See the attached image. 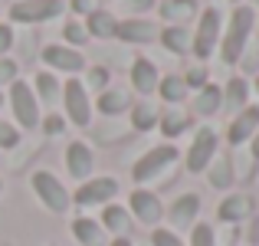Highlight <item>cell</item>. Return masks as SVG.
Listing matches in <instances>:
<instances>
[{"mask_svg": "<svg viewBox=\"0 0 259 246\" xmlns=\"http://www.w3.org/2000/svg\"><path fill=\"white\" fill-rule=\"evenodd\" d=\"M253 23H256L253 7H236L233 10V17H230V23H227V33H223V39H220V56H223L227 66L240 63L243 50H246V39H249V33H253Z\"/></svg>", "mask_w": 259, "mask_h": 246, "instance_id": "cell-1", "label": "cell"}, {"mask_svg": "<svg viewBox=\"0 0 259 246\" xmlns=\"http://www.w3.org/2000/svg\"><path fill=\"white\" fill-rule=\"evenodd\" d=\"M220 10H213V7H207V10L200 13V23H197V33H194V43H190V50H194L197 59H210V53L220 46Z\"/></svg>", "mask_w": 259, "mask_h": 246, "instance_id": "cell-2", "label": "cell"}, {"mask_svg": "<svg viewBox=\"0 0 259 246\" xmlns=\"http://www.w3.org/2000/svg\"><path fill=\"white\" fill-rule=\"evenodd\" d=\"M33 190H36V197L43 200V207H50L53 214H66L72 203L69 190L59 184V177H53L50 171H36L33 174Z\"/></svg>", "mask_w": 259, "mask_h": 246, "instance_id": "cell-3", "label": "cell"}, {"mask_svg": "<svg viewBox=\"0 0 259 246\" xmlns=\"http://www.w3.org/2000/svg\"><path fill=\"white\" fill-rule=\"evenodd\" d=\"M66 10L63 0H17L10 7V20L17 23H46V20H56Z\"/></svg>", "mask_w": 259, "mask_h": 246, "instance_id": "cell-4", "label": "cell"}, {"mask_svg": "<svg viewBox=\"0 0 259 246\" xmlns=\"http://www.w3.org/2000/svg\"><path fill=\"white\" fill-rule=\"evenodd\" d=\"M10 108H13V118L20 121L23 128H36L39 125V105H36V95L26 82L13 79L10 82Z\"/></svg>", "mask_w": 259, "mask_h": 246, "instance_id": "cell-5", "label": "cell"}, {"mask_svg": "<svg viewBox=\"0 0 259 246\" xmlns=\"http://www.w3.org/2000/svg\"><path fill=\"white\" fill-rule=\"evenodd\" d=\"M177 161V148L174 145H158V148H151L148 154H141L138 164L132 168V177L135 181H151L154 174H161V171L167 168V164H174Z\"/></svg>", "mask_w": 259, "mask_h": 246, "instance_id": "cell-6", "label": "cell"}, {"mask_svg": "<svg viewBox=\"0 0 259 246\" xmlns=\"http://www.w3.org/2000/svg\"><path fill=\"white\" fill-rule=\"evenodd\" d=\"M63 102H66V112H69V121H76L79 128H85L92 121V105H89V92L79 79H69L63 86Z\"/></svg>", "mask_w": 259, "mask_h": 246, "instance_id": "cell-7", "label": "cell"}, {"mask_svg": "<svg viewBox=\"0 0 259 246\" xmlns=\"http://www.w3.org/2000/svg\"><path fill=\"white\" fill-rule=\"evenodd\" d=\"M213 154H217V132H213V128H200V132L194 135L190 151H187V171H190V174L207 171L210 161H213Z\"/></svg>", "mask_w": 259, "mask_h": 246, "instance_id": "cell-8", "label": "cell"}, {"mask_svg": "<svg viewBox=\"0 0 259 246\" xmlns=\"http://www.w3.org/2000/svg\"><path fill=\"white\" fill-rule=\"evenodd\" d=\"M115 194H118V181H115V177H92V181H85L82 187L76 190L72 200H76L79 207H92V203L112 200Z\"/></svg>", "mask_w": 259, "mask_h": 246, "instance_id": "cell-9", "label": "cell"}, {"mask_svg": "<svg viewBox=\"0 0 259 246\" xmlns=\"http://www.w3.org/2000/svg\"><path fill=\"white\" fill-rule=\"evenodd\" d=\"M43 63L50 66V69H59V72H82L85 69V59L79 50H72V46H46L43 50Z\"/></svg>", "mask_w": 259, "mask_h": 246, "instance_id": "cell-10", "label": "cell"}, {"mask_svg": "<svg viewBox=\"0 0 259 246\" xmlns=\"http://www.w3.org/2000/svg\"><path fill=\"white\" fill-rule=\"evenodd\" d=\"M259 132V105H246L243 112H236V118L230 121V132H227V138H230V145H243V141H249L253 135Z\"/></svg>", "mask_w": 259, "mask_h": 246, "instance_id": "cell-11", "label": "cell"}, {"mask_svg": "<svg viewBox=\"0 0 259 246\" xmlns=\"http://www.w3.org/2000/svg\"><path fill=\"white\" fill-rule=\"evenodd\" d=\"M92 151H89L85 141H72L69 148H66V168H69V174L76 177V181H89V174H92Z\"/></svg>", "mask_w": 259, "mask_h": 246, "instance_id": "cell-12", "label": "cell"}, {"mask_svg": "<svg viewBox=\"0 0 259 246\" xmlns=\"http://www.w3.org/2000/svg\"><path fill=\"white\" fill-rule=\"evenodd\" d=\"M158 33H161V30L151 23V20L135 17V20H125V23H118V33H115V36L125 39V43H151Z\"/></svg>", "mask_w": 259, "mask_h": 246, "instance_id": "cell-13", "label": "cell"}, {"mask_svg": "<svg viewBox=\"0 0 259 246\" xmlns=\"http://www.w3.org/2000/svg\"><path fill=\"white\" fill-rule=\"evenodd\" d=\"M158 82H161V76H158V66H154L151 59L138 56V59L132 63V86L138 89L141 95L154 92V89H158Z\"/></svg>", "mask_w": 259, "mask_h": 246, "instance_id": "cell-14", "label": "cell"}, {"mask_svg": "<svg viewBox=\"0 0 259 246\" xmlns=\"http://www.w3.org/2000/svg\"><path fill=\"white\" fill-rule=\"evenodd\" d=\"M132 214L138 217L141 223H158L164 210H161V200L151 190H135L132 194Z\"/></svg>", "mask_w": 259, "mask_h": 246, "instance_id": "cell-15", "label": "cell"}, {"mask_svg": "<svg viewBox=\"0 0 259 246\" xmlns=\"http://www.w3.org/2000/svg\"><path fill=\"white\" fill-rule=\"evenodd\" d=\"M72 236H76L82 246H105V230H102V223L92 220V217L72 220Z\"/></svg>", "mask_w": 259, "mask_h": 246, "instance_id": "cell-16", "label": "cell"}, {"mask_svg": "<svg viewBox=\"0 0 259 246\" xmlns=\"http://www.w3.org/2000/svg\"><path fill=\"white\" fill-rule=\"evenodd\" d=\"M85 33H89V36H99V39H115V33H118V20H115L108 10H92L89 20H85Z\"/></svg>", "mask_w": 259, "mask_h": 246, "instance_id": "cell-17", "label": "cell"}, {"mask_svg": "<svg viewBox=\"0 0 259 246\" xmlns=\"http://www.w3.org/2000/svg\"><path fill=\"white\" fill-rule=\"evenodd\" d=\"M249 210H253V200H249L246 194H230L227 200L220 203V220L223 223H240L249 217Z\"/></svg>", "mask_w": 259, "mask_h": 246, "instance_id": "cell-18", "label": "cell"}, {"mask_svg": "<svg viewBox=\"0 0 259 246\" xmlns=\"http://www.w3.org/2000/svg\"><path fill=\"white\" fill-rule=\"evenodd\" d=\"M246 99H249V82L243 76H233L227 82V89H223V105H227L230 112H243V108H246Z\"/></svg>", "mask_w": 259, "mask_h": 246, "instance_id": "cell-19", "label": "cell"}, {"mask_svg": "<svg viewBox=\"0 0 259 246\" xmlns=\"http://www.w3.org/2000/svg\"><path fill=\"white\" fill-rule=\"evenodd\" d=\"M128 105H132V95L125 89H105V92H99V112L102 115H121V112H128Z\"/></svg>", "mask_w": 259, "mask_h": 246, "instance_id": "cell-20", "label": "cell"}, {"mask_svg": "<svg viewBox=\"0 0 259 246\" xmlns=\"http://www.w3.org/2000/svg\"><path fill=\"white\" fill-rule=\"evenodd\" d=\"M197 214H200V197H197V194L177 197L174 207H171V220L177 223V227H187V223H194Z\"/></svg>", "mask_w": 259, "mask_h": 246, "instance_id": "cell-21", "label": "cell"}, {"mask_svg": "<svg viewBox=\"0 0 259 246\" xmlns=\"http://www.w3.org/2000/svg\"><path fill=\"white\" fill-rule=\"evenodd\" d=\"M220 105H223V89L220 86H210V82L197 92V99H194V112L197 115H217V112H220Z\"/></svg>", "mask_w": 259, "mask_h": 246, "instance_id": "cell-22", "label": "cell"}, {"mask_svg": "<svg viewBox=\"0 0 259 246\" xmlns=\"http://www.w3.org/2000/svg\"><path fill=\"white\" fill-rule=\"evenodd\" d=\"M158 36H161V43H164V50L177 53V56H184V53L190 50V43H194V36H190L184 26H167V30H161Z\"/></svg>", "mask_w": 259, "mask_h": 246, "instance_id": "cell-23", "label": "cell"}, {"mask_svg": "<svg viewBox=\"0 0 259 246\" xmlns=\"http://www.w3.org/2000/svg\"><path fill=\"white\" fill-rule=\"evenodd\" d=\"M194 13H197V0H164V4H161V17L171 20L174 26L177 23L184 26V20H190Z\"/></svg>", "mask_w": 259, "mask_h": 246, "instance_id": "cell-24", "label": "cell"}, {"mask_svg": "<svg viewBox=\"0 0 259 246\" xmlns=\"http://www.w3.org/2000/svg\"><path fill=\"white\" fill-rule=\"evenodd\" d=\"M102 230H112V233H125L128 230V210L125 207H105L102 210Z\"/></svg>", "mask_w": 259, "mask_h": 246, "instance_id": "cell-25", "label": "cell"}, {"mask_svg": "<svg viewBox=\"0 0 259 246\" xmlns=\"http://www.w3.org/2000/svg\"><path fill=\"white\" fill-rule=\"evenodd\" d=\"M132 125H135V132H151V128L158 125V112H154V105H148V102L135 105L132 108Z\"/></svg>", "mask_w": 259, "mask_h": 246, "instance_id": "cell-26", "label": "cell"}, {"mask_svg": "<svg viewBox=\"0 0 259 246\" xmlns=\"http://www.w3.org/2000/svg\"><path fill=\"white\" fill-rule=\"evenodd\" d=\"M158 92H161V99H164V102H171V105H174V102H181L184 95H187V86H184L181 76H164V79L158 82Z\"/></svg>", "mask_w": 259, "mask_h": 246, "instance_id": "cell-27", "label": "cell"}, {"mask_svg": "<svg viewBox=\"0 0 259 246\" xmlns=\"http://www.w3.org/2000/svg\"><path fill=\"white\" fill-rule=\"evenodd\" d=\"M59 92H63V89H59V82H56L53 72H39L36 76V95L46 102V105H53V102L59 99Z\"/></svg>", "mask_w": 259, "mask_h": 246, "instance_id": "cell-28", "label": "cell"}, {"mask_svg": "<svg viewBox=\"0 0 259 246\" xmlns=\"http://www.w3.org/2000/svg\"><path fill=\"white\" fill-rule=\"evenodd\" d=\"M161 118V132L167 135V138H174V135H181L184 128H187V115L184 112H164V115H158Z\"/></svg>", "mask_w": 259, "mask_h": 246, "instance_id": "cell-29", "label": "cell"}, {"mask_svg": "<svg viewBox=\"0 0 259 246\" xmlns=\"http://www.w3.org/2000/svg\"><path fill=\"white\" fill-rule=\"evenodd\" d=\"M63 36H66V43H76V46H82L85 39H89V33H85V26L82 23H66V30H63Z\"/></svg>", "mask_w": 259, "mask_h": 246, "instance_id": "cell-30", "label": "cell"}, {"mask_svg": "<svg viewBox=\"0 0 259 246\" xmlns=\"http://www.w3.org/2000/svg\"><path fill=\"white\" fill-rule=\"evenodd\" d=\"M190 246H213V230H210L207 223H197L194 236H190Z\"/></svg>", "mask_w": 259, "mask_h": 246, "instance_id": "cell-31", "label": "cell"}, {"mask_svg": "<svg viewBox=\"0 0 259 246\" xmlns=\"http://www.w3.org/2000/svg\"><path fill=\"white\" fill-rule=\"evenodd\" d=\"M151 243L154 246H184L181 236L171 233V230H154V233H151Z\"/></svg>", "mask_w": 259, "mask_h": 246, "instance_id": "cell-32", "label": "cell"}, {"mask_svg": "<svg viewBox=\"0 0 259 246\" xmlns=\"http://www.w3.org/2000/svg\"><path fill=\"white\" fill-rule=\"evenodd\" d=\"M210 181H213L217 187H227V184H230V161H217V164H213V174H210Z\"/></svg>", "mask_w": 259, "mask_h": 246, "instance_id": "cell-33", "label": "cell"}, {"mask_svg": "<svg viewBox=\"0 0 259 246\" xmlns=\"http://www.w3.org/2000/svg\"><path fill=\"white\" fill-rule=\"evenodd\" d=\"M17 141H20L17 128H13V125H7V121H0V148H13Z\"/></svg>", "mask_w": 259, "mask_h": 246, "instance_id": "cell-34", "label": "cell"}, {"mask_svg": "<svg viewBox=\"0 0 259 246\" xmlns=\"http://www.w3.org/2000/svg\"><path fill=\"white\" fill-rule=\"evenodd\" d=\"M89 86H95L99 92H105V86H108V69L105 66H95V69L89 72Z\"/></svg>", "mask_w": 259, "mask_h": 246, "instance_id": "cell-35", "label": "cell"}, {"mask_svg": "<svg viewBox=\"0 0 259 246\" xmlns=\"http://www.w3.org/2000/svg\"><path fill=\"white\" fill-rule=\"evenodd\" d=\"M184 86H197V89H203V86H207V69H200V66H197V69H190V72H187V79H184Z\"/></svg>", "mask_w": 259, "mask_h": 246, "instance_id": "cell-36", "label": "cell"}, {"mask_svg": "<svg viewBox=\"0 0 259 246\" xmlns=\"http://www.w3.org/2000/svg\"><path fill=\"white\" fill-rule=\"evenodd\" d=\"M63 125H66V121L59 118V115H46V118H43V132L46 135H59V132H63Z\"/></svg>", "mask_w": 259, "mask_h": 246, "instance_id": "cell-37", "label": "cell"}, {"mask_svg": "<svg viewBox=\"0 0 259 246\" xmlns=\"http://www.w3.org/2000/svg\"><path fill=\"white\" fill-rule=\"evenodd\" d=\"M10 46H13V30L7 23H0V56H4Z\"/></svg>", "mask_w": 259, "mask_h": 246, "instance_id": "cell-38", "label": "cell"}, {"mask_svg": "<svg viewBox=\"0 0 259 246\" xmlns=\"http://www.w3.org/2000/svg\"><path fill=\"white\" fill-rule=\"evenodd\" d=\"M148 7H154V0H125L128 13H141V10H148Z\"/></svg>", "mask_w": 259, "mask_h": 246, "instance_id": "cell-39", "label": "cell"}, {"mask_svg": "<svg viewBox=\"0 0 259 246\" xmlns=\"http://www.w3.org/2000/svg\"><path fill=\"white\" fill-rule=\"evenodd\" d=\"M13 72H17V66H13V63H7V59H4V63H0V82L13 79Z\"/></svg>", "mask_w": 259, "mask_h": 246, "instance_id": "cell-40", "label": "cell"}, {"mask_svg": "<svg viewBox=\"0 0 259 246\" xmlns=\"http://www.w3.org/2000/svg\"><path fill=\"white\" fill-rule=\"evenodd\" d=\"M89 4H92V0H72V10L82 13V10H89Z\"/></svg>", "mask_w": 259, "mask_h": 246, "instance_id": "cell-41", "label": "cell"}, {"mask_svg": "<svg viewBox=\"0 0 259 246\" xmlns=\"http://www.w3.org/2000/svg\"><path fill=\"white\" fill-rule=\"evenodd\" d=\"M108 246H135V243H132V240H125V236H118V240H112Z\"/></svg>", "mask_w": 259, "mask_h": 246, "instance_id": "cell-42", "label": "cell"}, {"mask_svg": "<svg viewBox=\"0 0 259 246\" xmlns=\"http://www.w3.org/2000/svg\"><path fill=\"white\" fill-rule=\"evenodd\" d=\"M253 158H256V161H259V132H256V135H253Z\"/></svg>", "mask_w": 259, "mask_h": 246, "instance_id": "cell-43", "label": "cell"}, {"mask_svg": "<svg viewBox=\"0 0 259 246\" xmlns=\"http://www.w3.org/2000/svg\"><path fill=\"white\" fill-rule=\"evenodd\" d=\"M0 105H4V95H0Z\"/></svg>", "mask_w": 259, "mask_h": 246, "instance_id": "cell-44", "label": "cell"}, {"mask_svg": "<svg viewBox=\"0 0 259 246\" xmlns=\"http://www.w3.org/2000/svg\"><path fill=\"white\" fill-rule=\"evenodd\" d=\"M256 89H259V79H256Z\"/></svg>", "mask_w": 259, "mask_h": 246, "instance_id": "cell-45", "label": "cell"}, {"mask_svg": "<svg viewBox=\"0 0 259 246\" xmlns=\"http://www.w3.org/2000/svg\"><path fill=\"white\" fill-rule=\"evenodd\" d=\"M233 4H240V0H233Z\"/></svg>", "mask_w": 259, "mask_h": 246, "instance_id": "cell-46", "label": "cell"}, {"mask_svg": "<svg viewBox=\"0 0 259 246\" xmlns=\"http://www.w3.org/2000/svg\"><path fill=\"white\" fill-rule=\"evenodd\" d=\"M0 190H4V184H0Z\"/></svg>", "mask_w": 259, "mask_h": 246, "instance_id": "cell-47", "label": "cell"}]
</instances>
